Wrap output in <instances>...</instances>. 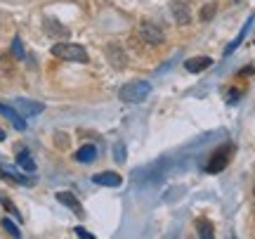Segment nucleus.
<instances>
[{
	"instance_id": "obj_8",
	"label": "nucleus",
	"mask_w": 255,
	"mask_h": 239,
	"mask_svg": "<svg viewBox=\"0 0 255 239\" xmlns=\"http://www.w3.org/2000/svg\"><path fill=\"white\" fill-rule=\"evenodd\" d=\"M92 183L102 185V187H119V185L123 183V178H121L119 173H114V171H104V173L92 175Z\"/></svg>"
},
{
	"instance_id": "obj_20",
	"label": "nucleus",
	"mask_w": 255,
	"mask_h": 239,
	"mask_svg": "<svg viewBox=\"0 0 255 239\" xmlns=\"http://www.w3.org/2000/svg\"><path fill=\"white\" fill-rule=\"evenodd\" d=\"M0 202H2V206H5V209H7V211L12 213V216H14V218H19V221H21V213H19L17 209H14V204H12V202H7V199H5V197H2V194H0Z\"/></svg>"
},
{
	"instance_id": "obj_3",
	"label": "nucleus",
	"mask_w": 255,
	"mask_h": 239,
	"mask_svg": "<svg viewBox=\"0 0 255 239\" xmlns=\"http://www.w3.org/2000/svg\"><path fill=\"white\" fill-rule=\"evenodd\" d=\"M232 152H234V147H232V145H225V147L215 149V152L210 154V161L206 164V171H208V173H220V171H225V168H227V164H229Z\"/></svg>"
},
{
	"instance_id": "obj_6",
	"label": "nucleus",
	"mask_w": 255,
	"mask_h": 239,
	"mask_svg": "<svg viewBox=\"0 0 255 239\" xmlns=\"http://www.w3.org/2000/svg\"><path fill=\"white\" fill-rule=\"evenodd\" d=\"M170 12H173V17L177 24H189L191 21V12H189V5L187 2H180V0H173L170 2Z\"/></svg>"
},
{
	"instance_id": "obj_9",
	"label": "nucleus",
	"mask_w": 255,
	"mask_h": 239,
	"mask_svg": "<svg viewBox=\"0 0 255 239\" xmlns=\"http://www.w3.org/2000/svg\"><path fill=\"white\" fill-rule=\"evenodd\" d=\"M57 202L59 204H64V206H69L78 218H83L85 213H83V206H81V202L76 199V194H71V192H57Z\"/></svg>"
},
{
	"instance_id": "obj_23",
	"label": "nucleus",
	"mask_w": 255,
	"mask_h": 239,
	"mask_svg": "<svg viewBox=\"0 0 255 239\" xmlns=\"http://www.w3.org/2000/svg\"><path fill=\"white\" fill-rule=\"evenodd\" d=\"M73 232H76V237H81V239H92V235H90V232L85 230V228H81V225H78V228H76V230H73Z\"/></svg>"
},
{
	"instance_id": "obj_4",
	"label": "nucleus",
	"mask_w": 255,
	"mask_h": 239,
	"mask_svg": "<svg viewBox=\"0 0 255 239\" xmlns=\"http://www.w3.org/2000/svg\"><path fill=\"white\" fill-rule=\"evenodd\" d=\"M139 36L144 38L146 43H151V45H161L165 40L163 31L156 26V24H142V26H139Z\"/></svg>"
},
{
	"instance_id": "obj_7",
	"label": "nucleus",
	"mask_w": 255,
	"mask_h": 239,
	"mask_svg": "<svg viewBox=\"0 0 255 239\" xmlns=\"http://www.w3.org/2000/svg\"><path fill=\"white\" fill-rule=\"evenodd\" d=\"M14 107H17V111L21 116H36V114H40V111L45 109L40 102H31V100H24V97H19L14 102Z\"/></svg>"
},
{
	"instance_id": "obj_16",
	"label": "nucleus",
	"mask_w": 255,
	"mask_h": 239,
	"mask_svg": "<svg viewBox=\"0 0 255 239\" xmlns=\"http://www.w3.org/2000/svg\"><path fill=\"white\" fill-rule=\"evenodd\" d=\"M2 230L7 232V235H12L14 239L21 237V232H19V228H17V225H14L12 221H9V218H5V221H2Z\"/></svg>"
},
{
	"instance_id": "obj_2",
	"label": "nucleus",
	"mask_w": 255,
	"mask_h": 239,
	"mask_svg": "<svg viewBox=\"0 0 255 239\" xmlns=\"http://www.w3.org/2000/svg\"><path fill=\"white\" fill-rule=\"evenodd\" d=\"M52 55L64 59V62H78V64H85L90 57H88V50L83 45H76V43H57L52 47Z\"/></svg>"
},
{
	"instance_id": "obj_12",
	"label": "nucleus",
	"mask_w": 255,
	"mask_h": 239,
	"mask_svg": "<svg viewBox=\"0 0 255 239\" xmlns=\"http://www.w3.org/2000/svg\"><path fill=\"white\" fill-rule=\"evenodd\" d=\"M253 21H255V14H253L251 19H248L246 24H244V28H241V33H239V36L234 38V40H232V43H229L227 47H225V55H232V52H234V50H237V47L241 45V43H244V38H246V33L251 31V24H253Z\"/></svg>"
},
{
	"instance_id": "obj_13",
	"label": "nucleus",
	"mask_w": 255,
	"mask_h": 239,
	"mask_svg": "<svg viewBox=\"0 0 255 239\" xmlns=\"http://www.w3.org/2000/svg\"><path fill=\"white\" fill-rule=\"evenodd\" d=\"M95 159H97V147L95 145H85V147L76 152V161L78 164H92Z\"/></svg>"
},
{
	"instance_id": "obj_21",
	"label": "nucleus",
	"mask_w": 255,
	"mask_h": 239,
	"mask_svg": "<svg viewBox=\"0 0 255 239\" xmlns=\"http://www.w3.org/2000/svg\"><path fill=\"white\" fill-rule=\"evenodd\" d=\"M213 14H215V5L210 2V5H206V7H203V12H201V19H206V21H208V19H213Z\"/></svg>"
},
{
	"instance_id": "obj_25",
	"label": "nucleus",
	"mask_w": 255,
	"mask_h": 239,
	"mask_svg": "<svg viewBox=\"0 0 255 239\" xmlns=\"http://www.w3.org/2000/svg\"><path fill=\"white\" fill-rule=\"evenodd\" d=\"M234 2H244V0H234Z\"/></svg>"
},
{
	"instance_id": "obj_5",
	"label": "nucleus",
	"mask_w": 255,
	"mask_h": 239,
	"mask_svg": "<svg viewBox=\"0 0 255 239\" xmlns=\"http://www.w3.org/2000/svg\"><path fill=\"white\" fill-rule=\"evenodd\" d=\"M0 114H2L5 119H9V123H12L19 133L26 130V121H24V116H21L17 109H12V107H7V104H0Z\"/></svg>"
},
{
	"instance_id": "obj_17",
	"label": "nucleus",
	"mask_w": 255,
	"mask_h": 239,
	"mask_svg": "<svg viewBox=\"0 0 255 239\" xmlns=\"http://www.w3.org/2000/svg\"><path fill=\"white\" fill-rule=\"evenodd\" d=\"M126 145H123V142H116V145H114V159H116V161H119V164H126Z\"/></svg>"
},
{
	"instance_id": "obj_24",
	"label": "nucleus",
	"mask_w": 255,
	"mask_h": 239,
	"mask_svg": "<svg viewBox=\"0 0 255 239\" xmlns=\"http://www.w3.org/2000/svg\"><path fill=\"white\" fill-rule=\"evenodd\" d=\"M2 140H5V130L0 128V142H2Z\"/></svg>"
},
{
	"instance_id": "obj_18",
	"label": "nucleus",
	"mask_w": 255,
	"mask_h": 239,
	"mask_svg": "<svg viewBox=\"0 0 255 239\" xmlns=\"http://www.w3.org/2000/svg\"><path fill=\"white\" fill-rule=\"evenodd\" d=\"M12 55L17 59H24V45H21V38L19 36H14V40H12Z\"/></svg>"
},
{
	"instance_id": "obj_10",
	"label": "nucleus",
	"mask_w": 255,
	"mask_h": 239,
	"mask_svg": "<svg viewBox=\"0 0 255 239\" xmlns=\"http://www.w3.org/2000/svg\"><path fill=\"white\" fill-rule=\"evenodd\" d=\"M43 28H45L47 36H52V38H69L71 36V33H69V28L62 26L57 19H45V21H43Z\"/></svg>"
},
{
	"instance_id": "obj_22",
	"label": "nucleus",
	"mask_w": 255,
	"mask_h": 239,
	"mask_svg": "<svg viewBox=\"0 0 255 239\" xmlns=\"http://www.w3.org/2000/svg\"><path fill=\"white\" fill-rule=\"evenodd\" d=\"M239 97H241V92H239V90H229L227 92V102H229V104H237Z\"/></svg>"
},
{
	"instance_id": "obj_14",
	"label": "nucleus",
	"mask_w": 255,
	"mask_h": 239,
	"mask_svg": "<svg viewBox=\"0 0 255 239\" xmlns=\"http://www.w3.org/2000/svg\"><path fill=\"white\" fill-rule=\"evenodd\" d=\"M196 232H199L201 239H213L215 237V228H213V223L206 221V218H199V221H196Z\"/></svg>"
},
{
	"instance_id": "obj_19",
	"label": "nucleus",
	"mask_w": 255,
	"mask_h": 239,
	"mask_svg": "<svg viewBox=\"0 0 255 239\" xmlns=\"http://www.w3.org/2000/svg\"><path fill=\"white\" fill-rule=\"evenodd\" d=\"M109 55L114 57V66H119V69H123V66H126V57L121 55L116 47H109Z\"/></svg>"
},
{
	"instance_id": "obj_15",
	"label": "nucleus",
	"mask_w": 255,
	"mask_h": 239,
	"mask_svg": "<svg viewBox=\"0 0 255 239\" xmlns=\"http://www.w3.org/2000/svg\"><path fill=\"white\" fill-rule=\"evenodd\" d=\"M17 166L19 168H24V171H28V173L36 171V161L31 159V154H28L26 149H21V152L17 154Z\"/></svg>"
},
{
	"instance_id": "obj_1",
	"label": "nucleus",
	"mask_w": 255,
	"mask_h": 239,
	"mask_svg": "<svg viewBox=\"0 0 255 239\" xmlns=\"http://www.w3.org/2000/svg\"><path fill=\"white\" fill-rule=\"evenodd\" d=\"M149 92H151V83L149 81H130L119 90V97L126 104H139V102H144L149 97Z\"/></svg>"
},
{
	"instance_id": "obj_11",
	"label": "nucleus",
	"mask_w": 255,
	"mask_h": 239,
	"mask_svg": "<svg viewBox=\"0 0 255 239\" xmlns=\"http://www.w3.org/2000/svg\"><path fill=\"white\" fill-rule=\"evenodd\" d=\"M210 64H213L210 57H191V59L184 62V69H187L189 74H201V71H206Z\"/></svg>"
}]
</instances>
